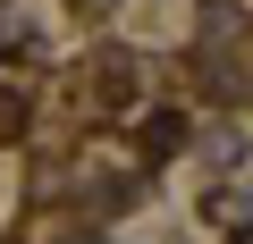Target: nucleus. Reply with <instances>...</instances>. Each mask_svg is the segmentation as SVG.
Listing matches in <instances>:
<instances>
[{
  "label": "nucleus",
  "mask_w": 253,
  "mask_h": 244,
  "mask_svg": "<svg viewBox=\"0 0 253 244\" xmlns=\"http://www.w3.org/2000/svg\"><path fill=\"white\" fill-rule=\"evenodd\" d=\"M194 17H203V42H228V34H236V9H228V0H203Z\"/></svg>",
  "instance_id": "1"
},
{
  "label": "nucleus",
  "mask_w": 253,
  "mask_h": 244,
  "mask_svg": "<svg viewBox=\"0 0 253 244\" xmlns=\"http://www.w3.org/2000/svg\"><path fill=\"white\" fill-rule=\"evenodd\" d=\"M144 143H152V152H177V143H186V118H152Z\"/></svg>",
  "instance_id": "2"
},
{
  "label": "nucleus",
  "mask_w": 253,
  "mask_h": 244,
  "mask_svg": "<svg viewBox=\"0 0 253 244\" xmlns=\"http://www.w3.org/2000/svg\"><path fill=\"white\" fill-rule=\"evenodd\" d=\"M17 127H26V101H17V93H0V135H17Z\"/></svg>",
  "instance_id": "3"
}]
</instances>
